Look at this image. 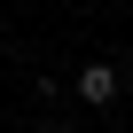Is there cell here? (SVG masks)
Instances as JSON below:
<instances>
[{
    "mask_svg": "<svg viewBox=\"0 0 133 133\" xmlns=\"http://www.w3.org/2000/svg\"><path fill=\"white\" fill-rule=\"evenodd\" d=\"M117 86H125V71H110V63H78V102H86V110L117 102Z\"/></svg>",
    "mask_w": 133,
    "mask_h": 133,
    "instance_id": "cell-1",
    "label": "cell"
},
{
    "mask_svg": "<svg viewBox=\"0 0 133 133\" xmlns=\"http://www.w3.org/2000/svg\"><path fill=\"white\" fill-rule=\"evenodd\" d=\"M47 133H71V125H47Z\"/></svg>",
    "mask_w": 133,
    "mask_h": 133,
    "instance_id": "cell-2",
    "label": "cell"
},
{
    "mask_svg": "<svg viewBox=\"0 0 133 133\" xmlns=\"http://www.w3.org/2000/svg\"><path fill=\"white\" fill-rule=\"evenodd\" d=\"M125 86H133V63H125Z\"/></svg>",
    "mask_w": 133,
    "mask_h": 133,
    "instance_id": "cell-3",
    "label": "cell"
}]
</instances>
